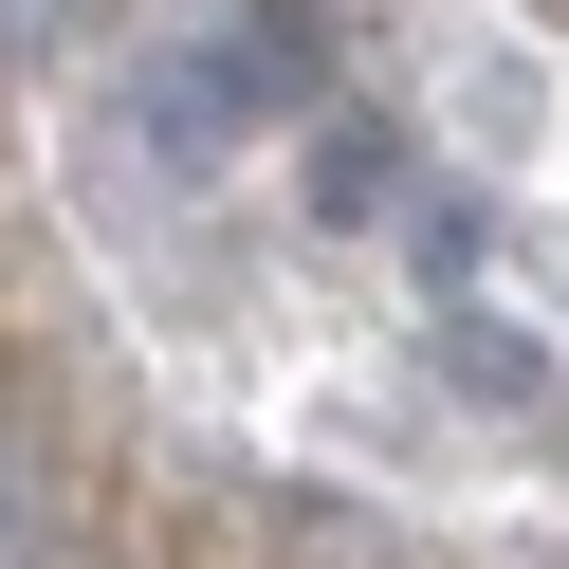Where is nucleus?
I'll return each instance as SVG.
<instances>
[{"mask_svg":"<svg viewBox=\"0 0 569 569\" xmlns=\"http://www.w3.org/2000/svg\"><path fill=\"white\" fill-rule=\"evenodd\" d=\"M0 569H56V515H38V478L0 459Z\"/></svg>","mask_w":569,"mask_h":569,"instance_id":"nucleus-1","label":"nucleus"}]
</instances>
